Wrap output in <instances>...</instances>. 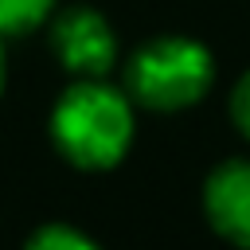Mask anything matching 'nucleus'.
Instances as JSON below:
<instances>
[{"instance_id": "obj_1", "label": "nucleus", "mask_w": 250, "mask_h": 250, "mask_svg": "<svg viewBox=\"0 0 250 250\" xmlns=\"http://www.w3.org/2000/svg\"><path fill=\"white\" fill-rule=\"evenodd\" d=\"M51 152L86 176L125 164L137 141V105L109 78H70L47 109Z\"/></svg>"}, {"instance_id": "obj_2", "label": "nucleus", "mask_w": 250, "mask_h": 250, "mask_svg": "<svg viewBox=\"0 0 250 250\" xmlns=\"http://www.w3.org/2000/svg\"><path fill=\"white\" fill-rule=\"evenodd\" d=\"M117 70L129 102L145 113H164V117L207 102L219 78L215 51L188 31L148 35L121 59Z\"/></svg>"}, {"instance_id": "obj_3", "label": "nucleus", "mask_w": 250, "mask_h": 250, "mask_svg": "<svg viewBox=\"0 0 250 250\" xmlns=\"http://www.w3.org/2000/svg\"><path fill=\"white\" fill-rule=\"evenodd\" d=\"M47 47L70 78H109L121 66V35L94 4H66L47 23Z\"/></svg>"}, {"instance_id": "obj_4", "label": "nucleus", "mask_w": 250, "mask_h": 250, "mask_svg": "<svg viewBox=\"0 0 250 250\" xmlns=\"http://www.w3.org/2000/svg\"><path fill=\"white\" fill-rule=\"evenodd\" d=\"M199 211L215 238L250 250V152L211 164L199 188Z\"/></svg>"}, {"instance_id": "obj_5", "label": "nucleus", "mask_w": 250, "mask_h": 250, "mask_svg": "<svg viewBox=\"0 0 250 250\" xmlns=\"http://www.w3.org/2000/svg\"><path fill=\"white\" fill-rule=\"evenodd\" d=\"M55 12L59 0H0V35L27 39L31 31H47Z\"/></svg>"}, {"instance_id": "obj_6", "label": "nucleus", "mask_w": 250, "mask_h": 250, "mask_svg": "<svg viewBox=\"0 0 250 250\" xmlns=\"http://www.w3.org/2000/svg\"><path fill=\"white\" fill-rule=\"evenodd\" d=\"M20 250H105V246L90 230H82V227H74L66 219H47L23 238Z\"/></svg>"}, {"instance_id": "obj_7", "label": "nucleus", "mask_w": 250, "mask_h": 250, "mask_svg": "<svg viewBox=\"0 0 250 250\" xmlns=\"http://www.w3.org/2000/svg\"><path fill=\"white\" fill-rule=\"evenodd\" d=\"M227 117H230L234 133L250 145V66L234 78V86H230V94H227Z\"/></svg>"}, {"instance_id": "obj_8", "label": "nucleus", "mask_w": 250, "mask_h": 250, "mask_svg": "<svg viewBox=\"0 0 250 250\" xmlns=\"http://www.w3.org/2000/svg\"><path fill=\"white\" fill-rule=\"evenodd\" d=\"M4 90H8V39L0 35V98H4Z\"/></svg>"}]
</instances>
